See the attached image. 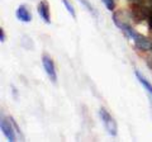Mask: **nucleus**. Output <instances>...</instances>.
<instances>
[{"instance_id":"7","label":"nucleus","mask_w":152,"mask_h":142,"mask_svg":"<svg viewBox=\"0 0 152 142\" xmlns=\"http://www.w3.org/2000/svg\"><path fill=\"white\" fill-rule=\"evenodd\" d=\"M134 75H136L137 80L140 81V84L145 88V90H146V91L152 97V84H151V83L148 81V80H147V79L143 76V75H142V74L140 72V71H137V70H136V71H134Z\"/></svg>"},{"instance_id":"10","label":"nucleus","mask_w":152,"mask_h":142,"mask_svg":"<svg viewBox=\"0 0 152 142\" xmlns=\"http://www.w3.org/2000/svg\"><path fill=\"white\" fill-rule=\"evenodd\" d=\"M102 1H103L104 5L107 7L108 10L113 12L114 9H115V1H114V0H102Z\"/></svg>"},{"instance_id":"6","label":"nucleus","mask_w":152,"mask_h":142,"mask_svg":"<svg viewBox=\"0 0 152 142\" xmlns=\"http://www.w3.org/2000/svg\"><path fill=\"white\" fill-rule=\"evenodd\" d=\"M15 17L18 20H20L23 23H29L32 22L33 17H32V13L29 12V9H28L27 5H24V4H22V5H19L17 12H15Z\"/></svg>"},{"instance_id":"3","label":"nucleus","mask_w":152,"mask_h":142,"mask_svg":"<svg viewBox=\"0 0 152 142\" xmlns=\"http://www.w3.org/2000/svg\"><path fill=\"white\" fill-rule=\"evenodd\" d=\"M0 127H1V132L3 135L7 137L8 141L10 142H14L17 141V130H15V126H14V123L12 121L10 117H4L1 116V121H0Z\"/></svg>"},{"instance_id":"12","label":"nucleus","mask_w":152,"mask_h":142,"mask_svg":"<svg viewBox=\"0 0 152 142\" xmlns=\"http://www.w3.org/2000/svg\"><path fill=\"white\" fill-rule=\"evenodd\" d=\"M4 41H5V34H4V29H3V28H0V42L3 43Z\"/></svg>"},{"instance_id":"1","label":"nucleus","mask_w":152,"mask_h":142,"mask_svg":"<svg viewBox=\"0 0 152 142\" xmlns=\"http://www.w3.org/2000/svg\"><path fill=\"white\" fill-rule=\"evenodd\" d=\"M117 27L124 33L128 38H131L133 42H134L136 47L140 51H148L150 48H152V42L147 38V37H145L143 34L136 32L129 23H121V24H118Z\"/></svg>"},{"instance_id":"2","label":"nucleus","mask_w":152,"mask_h":142,"mask_svg":"<svg viewBox=\"0 0 152 142\" xmlns=\"http://www.w3.org/2000/svg\"><path fill=\"white\" fill-rule=\"evenodd\" d=\"M99 117H100V119L104 124V128L107 130L108 133L113 137H115L118 133V126L110 113L107 109H104V108H100V109H99Z\"/></svg>"},{"instance_id":"9","label":"nucleus","mask_w":152,"mask_h":142,"mask_svg":"<svg viewBox=\"0 0 152 142\" xmlns=\"http://www.w3.org/2000/svg\"><path fill=\"white\" fill-rule=\"evenodd\" d=\"M62 3H64L65 8L67 9V12L71 14V17H72L74 19H76V12H75V9H74V5L70 3V0H62Z\"/></svg>"},{"instance_id":"4","label":"nucleus","mask_w":152,"mask_h":142,"mask_svg":"<svg viewBox=\"0 0 152 142\" xmlns=\"http://www.w3.org/2000/svg\"><path fill=\"white\" fill-rule=\"evenodd\" d=\"M42 65H43V69H45V72L48 75L50 80L53 84L57 83V72H56V66L53 60L51 59L50 55L43 53L42 55Z\"/></svg>"},{"instance_id":"8","label":"nucleus","mask_w":152,"mask_h":142,"mask_svg":"<svg viewBox=\"0 0 152 142\" xmlns=\"http://www.w3.org/2000/svg\"><path fill=\"white\" fill-rule=\"evenodd\" d=\"M148 9V17H147V23H148L150 29H152V0H145Z\"/></svg>"},{"instance_id":"5","label":"nucleus","mask_w":152,"mask_h":142,"mask_svg":"<svg viewBox=\"0 0 152 142\" xmlns=\"http://www.w3.org/2000/svg\"><path fill=\"white\" fill-rule=\"evenodd\" d=\"M37 12L39 14L46 24H51V13H50V4L47 0H41L37 5Z\"/></svg>"},{"instance_id":"11","label":"nucleus","mask_w":152,"mask_h":142,"mask_svg":"<svg viewBox=\"0 0 152 142\" xmlns=\"http://www.w3.org/2000/svg\"><path fill=\"white\" fill-rule=\"evenodd\" d=\"M80 3H81V4H83V5H84L85 8H86V9H88V10L90 12V13H91V14H93V15H96V13H95V10H94V9H93V5H91V4H90V3L88 1V0H80Z\"/></svg>"},{"instance_id":"13","label":"nucleus","mask_w":152,"mask_h":142,"mask_svg":"<svg viewBox=\"0 0 152 142\" xmlns=\"http://www.w3.org/2000/svg\"><path fill=\"white\" fill-rule=\"evenodd\" d=\"M129 1H132V3H133V1H137V0H129Z\"/></svg>"}]
</instances>
